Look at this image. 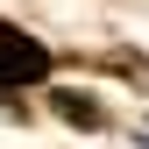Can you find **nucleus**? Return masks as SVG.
<instances>
[{
    "instance_id": "nucleus-1",
    "label": "nucleus",
    "mask_w": 149,
    "mask_h": 149,
    "mask_svg": "<svg viewBox=\"0 0 149 149\" xmlns=\"http://www.w3.org/2000/svg\"><path fill=\"white\" fill-rule=\"evenodd\" d=\"M43 71H50V50L36 36H22L14 22H0V85H36Z\"/></svg>"
}]
</instances>
